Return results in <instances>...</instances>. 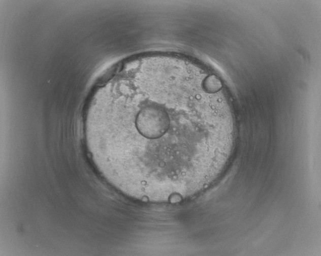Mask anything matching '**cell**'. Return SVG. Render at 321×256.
Masks as SVG:
<instances>
[{
	"instance_id": "obj_1",
	"label": "cell",
	"mask_w": 321,
	"mask_h": 256,
	"mask_svg": "<svg viewBox=\"0 0 321 256\" xmlns=\"http://www.w3.org/2000/svg\"><path fill=\"white\" fill-rule=\"evenodd\" d=\"M108 107L87 116L86 140L104 177L125 195L177 202L202 190L225 166L235 134L229 107L202 79L142 74L111 91Z\"/></svg>"
}]
</instances>
